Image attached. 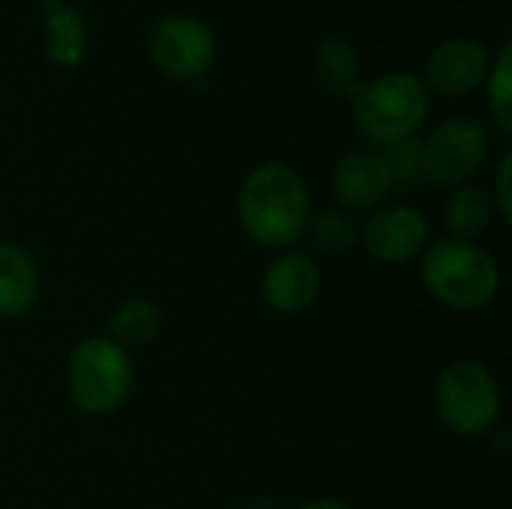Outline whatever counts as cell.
I'll list each match as a JSON object with an SVG mask.
<instances>
[{
    "instance_id": "cell-6",
    "label": "cell",
    "mask_w": 512,
    "mask_h": 509,
    "mask_svg": "<svg viewBox=\"0 0 512 509\" xmlns=\"http://www.w3.org/2000/svg\"><path fill=\"white\" fill-rule=\"evenodd\" d=\"M147 60L171 81H201L216 63V36L213 30L186 12H168L147 30Z\"/></svg>"
},
{
    "instance_id": "cell-7",
    "label": "cell",
    "mask_w": 512,
    "mask_h": 509,
    "mask_svg": "<svg viewBox=\"0 0 512 509\" xmlns=\"http://www.w3.org/2000/svg\"><path fill=\"white\" fill-rule=\"evenodd\" d=\"M489 129L474 117H450L423 141V180L441 189L465 186L486 162Z\"/></svg>"
},
{
    "instance_id": "cell-9",
    "label": "cell",
    "mask_w": 512,
    "mask_h": 509,
    "mask_svg": "<svg viewBox=\"0 0 512 509\" xmlns=\"http://www.w3.org/2000/svg\"><path fill=\"white\" fill-rule=\"evenodd\" d=\"M489 66H492V51L486 42L474 36H453L429 54L423 69V84L429 93L438 96H450V99L468 96L486 84Z\"/></svg>"
},
{
    "instance_id": "cell-16",
    "label": "cell",
    "mask_w": 512,
    "mask_h": 509,
    "mask_svg": "<svg viewBox=\"0 0 512 509\" xmlns=\"http://www.w3.org/2000/svg\"><path fill=\"white\" fill-rule=\"evenodd\" d=\"M162 333V312L150 300H126L108 318V339L120 348H144Z\"/></svg>"
},
{
    "instance_id": "cell-18",
    "label": "cell",
    "mask_w": 512,
    "mask_h": 509,
    "mask_svg": "<svg viewBox=\"0 0 512 509\" xmlns=\"http://www.w3.org/2000/svg\"><path fill=\"white\" fill-rule=\"evenodd\" d=\"M375 150L390 174L393 189H411L423 180V141L417 135L381 144Z\"/></svg>"
},
{
    "instance_id": "cell-22",
    "label": "cell",
    "mask_w": 512,
    "mask_h": 509,
    "mask_svg": "<svg viewBox=\"0 0 512 509\" xmlns=\"http://www.w3.org/2000/svg\"><path fill=\"white\" fill-rule=\"evenodd\" d=\"M234 509H261V507H234Z\"/></svg>"
},
{
    "instance_id": "cell-8",
    "label": "cell",
    "mask_w": 512,
    "mask_h": 509,
    "mask_svg": "<svg viewBox=\"0 0 512 509\" xmlns=\"http://www.w3.org/2000/svg\"><path fill=\"white\" fill-rule=\"evenodd\" d=\"M432 243V228L426 216L408 204L378 207L360 228V246L384 264L417 261Z\"/></svg>"
},
{
    "instance_id": "cell-14",
    "label": "cell",
    "mask_w": 512,
    "mask_h": 509,
    "mask_svg": "<svg viewBox=\"0 0 512 509\" xmlns=\"http://www.w3.org/2000/svg\"><path fill=\"white\" fill-rule=\"evenodd\" d=\"M312 69H315L318 84L327 93H333L339 99H348V102H351V96L363 84L360 51L345 36H327V39H321L315 45V54H312Z\"/></svg>"
},
{
    "instance_id": "cell-17",
    "label": "cell",
    "mask_w": 512,
    "mask_h": 509,
    "mask_svg": "<svg viewBox=\"0 0 512 509\" xmlns=\"http://www.w3.org/2000/svg\"><path fill=\"white\" fill-rule=\"evenodd\" d=\"M306 234L312 237L315 249L327 255H342L360 246V225L345 210H324L309 219Z\"/></svg>"
},
{
    "instance_id": "cell-11",
    "label": "cell",
    "mask_w": 512,
    "mask_h": 509,
    "mask_svg": "<svg viewBox=\"0 0 512 509\" xmlns=\"http://www.w3.org/2000/svg\"><path fill=\"white\" fill-rule=\"evenodd\" d=\"M330 186H333L336 201L351 210L381 207L393 195V183H390V174H387L378 150L345 153L333 168Z\"/></svg>"
},
{
    "instance_id": "cell-10",
    "label": "cell",
    "mask_w": 512,
    "mask_h": 509,
    "mask_svg": "<svg viewBox=\"0 0 512 509\" xmlns=\"http://www.w3.org/2000/svg\"><path fill=\"white\" fill-rule=\"evenodd\" d=\"M321 294V267L309 252L285 249L261 276V297L279 315L306 312Z\"/></svg>"
},
{
    "instance_id": "cell-12",
    "label": "cell",
    "mask_w": 512,
    "mask_h": 509,
    "mask_svg": "<svg viewBox=\"0 0 512 509\" xmlns=\"http://www.w3.org/2000/svg\"><path fill=\"white\" fill-rule=\"evenodd\" d=\"M42 3V54L60 69H75L84 63L90 48V27L78 6L66 0Z\"/></svg>"
},
{
    "instance_id": "cell-13",
    "label": "cell",
    "mask_w": 512,
    "mask_h": 509,
    "mask_svg": "<svg viewBox=\"0 0 512 509\" xmlns=\"http://www.w3.org/2000/svg\"><path fill=\"white\" fill-rule=\"evenodd\" d=\"M39 300V267L27 249L0 240V318H24Z\"/></svg>"
},
{
    "instance_id": "cell-19",
    "label": "cell",
    "mask_w": 512,
    "mask_h": 509,
    "mask_svg": "<svg viewBox=\"0 0 512 509\" xmlns=\"http://www.w3.org/2000/svg\"><path fill=\"white\" fill-rule=\"evenodd\" d=\"M489 90V108L504 132H512V48L504 45L498 54H492V66L486 75Z\"/></svg>"
},
{
    "instance_id": "cell-2",
    "label": "cell",
    "mask_w": 512,
    "mask_h": 509,
    "mask_svg": "<svg viewBox=\"0 0 512 509\" xmlns=\"http://www.w3.org/2000/svg\"><path fill=\"white\" fill-rule=\"evenodd\" d=\"M420 276L438 303L459 312L483 309L501 291L498 261L477 243L456 237H444L426 246Z\"/></svg>"
},
{
    "instance_id": "cell-1",
    "label": "cell",
    "mask_w": 512,
    "mask_h": 509,
    "mask_svg": "<svg viewBox=\"0 0 512 509\" xmlns=\"http://www.w3.org/2000/svg\"><path fill=\"white\" fill-rule=\"evenodd\" d=\"M237 219L249 240L264 249H291L312 219V198L303 177L285 162H264L240 186Z\"/></svg>"
},
{
    "instance_id": "cell-4",
    "label": "cell",
    "mask_w": 512,
    "mask_h": 509,
    "mask_svg": "<svg viewBox=\"0 0 512 509\" xmlns=\"http://www.w3.org/2000/svg\"><path fill=\"white\" fill-rule=\"evenodd\" d=\"M132 360L129 351L105 336L84 339L66 363V390L75 408L90 417L114 414L132 393Z\"/></svg>"
},
{
    "instance_id": "cell-5",
    "label": "cell",
    "mask_w": 512,
    "mask_h": 509,
    "mask_svg": "<svg viewBox=\"0 0 512 509\" xmlns=\"http://www.w3.org/2000/svg\"><path fill=\"white\" fill-rule=\"evenodd\" d=\"M501 387L495 375L477 360L450 363L435 384V411L441 423L459 438L492 435L501 420Z\"/></svg>"
},
{
    "instance_id": "cell-15",
    "label": "cell",
    "mask_w": 512,
    "mask_h": 509,
    "mask_svg": "<svg viewBox=\"0 0 512 509\" xmlns=\"http://www.w3.org/2000/svg\"><path fill=\"white\" fill-rule=\"evenodd\" d=\"M495 213L498 210H495L492 192L480 186H459L444 207V222L456 240H474L492 225Z\"/></svg>"
},
{
    "instance_id": "cell-21",
    "label": "cell",
    "mask_w": 512,
    "mask_h": 509,
    "mask_svg": "<svg viewBox=\"0 0 512 509\" xmlns=\"http://www.w3.org/2000/svg\"><path fill=\"white\" fill-rule=\"evenodd\" d=\"M297 509H354L351 504H345V501H333V498H318V501H309V504H303V507Z\"/></svg>"
},
{
    "instance_id": "cell-20",
    "label": "cell",
    "mask_w": 512,
    "mask_h": 509,
    "mask_svg": "<svg viewBox=\"0 0 512 509\" xmlns=\"http://www.w3.org/2000/svg\"><path fill=\"white\" fill-rule=\"evenodd\" d=\"M510 174H512V153L507 150L498 162V171H495V192H492V201H495V210L501 213L504 222H512V192H510Z\"/></svg>"
},
{
    "instance_id": "cell-3",
    "label": "cell",
    "mask_w": 512,
    "mask_h": 509,
    "mask_svg": "<svg viewBox=\"0 0 512 509\" xmlns=\"http://www.w3.org/2000/svg\"><path fill=\"white\" fill-rule=\"evenodd\" d=\"M432 105V93L423 78L408 69L384 72L372 81H363L351 96V114L357 129L375 144H390L399 138L417 135L426 123Z\"/></svg>"
}]
</instances>
